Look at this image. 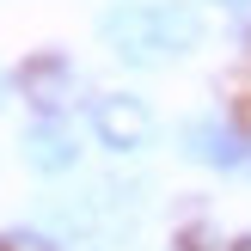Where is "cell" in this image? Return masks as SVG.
Listing matches in <instances>:
<instances>
[{
  "instance_id": "cell-4",
  "label": "cell",
  "mask_w": 251,
  "mask_h": 251,
  "mask_svg": "<svg viewBox=\"0 0 251 251\" xmlns=\"http://www.w3.org/2000/svg\"><path fill=\"white\" fill-rule=\"evenodd\" d=\"M12 80H19V98H25V104H37L43 117H55V110H68L80 74H74V61L61 55V49H37V55L25 61Z\"/></svg>"
},
{
  "instance_id": "cell-5",
  "label": "cell",
  "mask_w": 251,
  "mask_h": 251,
  "mask_svg": "<svg viewBox=\"0 0 251 251\" xmlns=\"http://www.w3.org/2000/svg\"><path fill=\"white\" fill-rule=\"evenodd\" d=\"M19 153H25V166H31V172H43V178H61V172H74V166H80V129L68 123V110H55V117H37L31 129H25Z\"/></svg>"
},
{
  "instance_id": "cell-3",
  "label": "cell",
  "mask_w": 251,
  "mask_h": 251,
  "mask_svg": "<svg viewBox=\"0 0 251 251\" xmlns=\"http://www.w3.org/2000/svg\"><path fill=\"white\" fill-rule=\"evenodd\" d=\"M178 141H184V153H190L196 166H215V172H239L245 159H251V135H245L233 117H221V110L190 117Z\"/></svg>"
},
{
  "instance_id": "cell-2",
  "label": "cell",
  "mask_w": 251,
  "mask_h": 251,
  "mask_svg": "<svg viewBox=\"0 0 251 251\" xmlns=\"http://www.w3.org/2000/svg\"><path fill=\"white\" fill-rule=\"evenodd\" d=\"M153 135H159V117H153V104H147L141 92H104V98H92V141L104 147V153H117V159L147 153Z\"/></svg>"
},
{
  "instance_id": "cell-6",
  "label": "cell",
  "mask_w": 251,
  "mask_h": 251,
  "mask_svg": "<svg viewBox=\"0 0 251 251\" xmlns=\"http://www.w3.org/2000/svg\"><path fill=\"white\" fill-rule=\"evenodd\" d=\"M178 251H227V233H221V227H190L178 239Z\"/></svg>"
},
{
  "instance_id": "cell-7",
  "label": "cell",
  "mask_w": 251,
  "mask_h": 251,
  "mask_svg": "<svg viewBox=\"0 0 251 251\" xmlns=\"http://www.w3.org/2000/svg\"><path fill=\"white\" fill-rule=\"evenodd\" d=\"M0 251H55V239H43V233H6Z\"/></svg>"
},
{
  "instance_id": "cell-1",
  "label": "cell",
  "mask_w": 251,
  "mask_h": 251,
  "mask_svg": "<svg viewBox=\"0 0 251 251\" xmlns=\"http://www.w3.org/2000/svg\"><path fill=\"white\" fill-rule=\"evenodd\" d=\"M208 19L196 0H110L98 12V43L123 68H159L190 49H202Z\"/></svg>"
},
{
  "instance_id": "cell-9",
  "label": "cell",
  "mask_w": 251,
  "mask_h": 251,
  "mask_svg": "<svg viewBox=\"0 0 251 251\" xmlns=\"http://www.w3.org/2000/svg\"><path fill=\"white\" fill-rule=\"evenodd\" d=\"M19 92V80H12V74H0V110H6V98Z\"/></svg>"
},
{
  "instance_id": "cell-8",
  "label": "cell",
  "mask_w": 251,
  "mask_h": 251,
  "mask_svg": "<svg viewBox=\"0 0 251 251\" xmlns=\"http://www.w3.org/2000/svg\"><path fill=\"white\" fill-rule=\"evenodd\" d=\"M208 6H221V12H233V19H251V0H208Z\"/></svg>"
}]
</instances>
